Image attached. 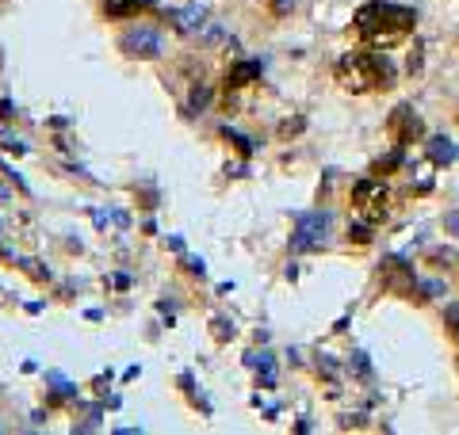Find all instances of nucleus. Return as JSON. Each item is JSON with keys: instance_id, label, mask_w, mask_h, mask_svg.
Returning a JSON list of instances; mask_svg holds the SVG:
<instances>
[{"instance_id": "obj_2", "label": "nucleus", "mask_w": 459, "mask_h": 435, "mask_svg": "<svg viewBox=\"0 0 459 435\" xmlns=\"http://www.w3.org/2000/svg\"><path fill=\"white\" fill-rule=\"evenodd\" d=\"M337 84L344 92H379L395 84V65L387 61V54H371V50H352L337 61Z\"/></svg>"}, {"instance_id": "obj_11", "label": "nucleus", "mask_w": 459, "mask_h": 435, "mask_svg": "<svg viewBox=\"0 0 459 435\" xmlns=\"http://www.w3.org/2000/svg\"><path fill=\"white\" fill-rule=\"evenodd\" d=\"M425 263H429V268H455L459 256H455V249H429Z\"/></svg>"}, {"instance_id": "obj_4", "label": "nucleus", "mask_w": 459, "mask_h": 435, "mask_svg": "<svg viewBox=\"0 0 459 435\" xmlns=\"http://www.w3.org/2000/svg\"><path fill=\"white\" fill-rule=\"evenodd\" d=\"M387 134H390V141L395 145H414V141H421L425 138V122H421V115L409 103H402V107H395L390 111V119H387Z\"/></svg>"}, {"instance_id": "obj_8", "label": "nucleus", "mask_w": 459, "mask_h": 435, "mask_svg": "<svg viewBox=\"0 0 459 435\" xmlns=\"http://www.w3.org/2000/svg\"><path fill=\"white\" fill-rule=\"evenodd\" d=\"M260 77V61H241V65H233V69L226 73V92L230 88H245L249 81H257Z\"/></svg>"}, {"instance_id": "obj_1", "label": "nucleus", "mask_w": 459, "mask_h": 435, "mask_svg": "<svg viewBox=\"0 0 459 435\" xmlns=\"http://www.w3.org/2000/svg\"><path fill=\"white\" fill-rule=\"evenodd\" d=\"M417 16L414 8H402V4H387V0H371V4L360 8L356 16V31L368 46L376 50H390L395 42H402L409 31H414Z\"/></svg>"}, {"instance_id": "obj_9", "label": "nucleus", "mask_w": 459, "mask_h": 435, "mask_svg": "<svg viewBox=\"0 0 459 435\" xmlns=\"http://www.w3.org/2000/svg\"><path fill=\"white\" fill-rule=\"evenodd\" d=\"M429 160H433V165H452V160H455V145L444 134L429 138Z\"/></svg>"}, {"instance_id": "obj_20", "label": "nucleus", "mask_w": 459, "mask_h": 435, "mask_svg": "<svg viewBox=\"0 0 459 435\" xmlns=\"http://www.w3.org/2000/svg\"><path fill=\"white\" fill-rule=\"evenodd\" d=\"M455 122H459V111H455Z\"/></svg>"}, {"instance_id": "obj_12", "label": "nucleus", "mask_w": 459, "mask_h": 435, "mask_svg": "<svg viewBox=\"0 0 459 435\" xmlns=\"http://www.w3.org/2000/svg\"><path fill=\"white\" fill-rule=\"evenodd\" d=\"M398 165H402V145H398L387 160H376V168H371V172H376V176H387V172H395Z\"/></svg>"}, {"instance_id": "obj_3", "label": "nucleus", "mask_w": 459, "mask_h": 435, "mask_svg": "<svg viewBox=\"0 0 459 435\" xmlns=\"http://www.w3.org/2000/svg\"><path fill=\"white\" fill-rule=\"evenodd\" d=\"M387 203H390V195H387V187H383V179L368 176V179H356L352 184V206L368 225L387 222Z\"/></svg>"}, {"instance_id": "obj_19", "label": "nucleus", "mask_w": 459, "mask_h": 435, "mask_svg": "<svg viewBox=\"0 0 459 435\" xmlns=\"http://www.w3.org/2000/svg\"><path fill=\"white\" fill-rule=\"evenodd\" d=\"M287 4H291V0H276V8H279V12H287Z\"/></svg>"}, {"instance_id": "obj_15", "label": "nucleus", "mask_w": 459, "mask_h": 435, "mask_svg": "<svg viewBox=\"0 0 459 435\" xmlns=\"http://www.w3.org/2000/svg\"><path fill=\"white\" fill-rule=\"evenodd\" d=\"M421 294H429V298H440V294H444V282H440V279H429V282H421Z\"/></svg>"}, {"instance_id": "obj_10", "label": "nucleus", "mask_w": 459, "mask_h": 435, "mask_svg": "<svg viewBox=\"0 0 459 435\" xmlns=\"http://www.w3.org/2000/svg\"><path fill=\"white\" fill-rule=\"evenodd\" d=\"M142 8H153V0H108V16H134Z\"/></svg>"}, {"instance_id": "obj_17", "label": "nucleus", "mask_w": 459, "mask_h": 435, "mask_svg": "<svg viewBox=\"0 0 459 435\" xmlns=\"http://www.w3.org/2000/svg\"><path fill=\"white\" fill-rule=\"evenodd\" d=\"M444 230H448V233H455V237H459V210L444 218Z\"/></svg>"}, {"instance_id": "obj_5", "label": "nucleus", "mask_w": 459, "mask_h": 435, "mask_svg": "<svg viewBox=\"0 0 459 435\" xmlns=\"http://www.w3.org/2000/svg\"><path fill=\"white\" fill-rule=\"evenodd\" d=\"M379 282H383V290H390V294H398V298H406V294H414V290H417L414 268H409L406 260H398V256H390V260L379 263Z\"/></svg>"}, {"instance_id": "obj_6", "label": "nucleus", "mask_w": 459, "mask_h": 435, "mask_svg": "<svg viewBox=\"0 0 459 435\" xmlns=\"http://www.w3.org/2000/svg\"><path fill=\"white\" fill-rule=\"evenodd\" d=\"M119 46H123L127 58H157V54H161V39H157L153 31H146V27H138V31H127Z\"/></svg>"}, {"instance_id": "obj_14", "label": "nucleus", "mask_w": 459, "mask_h": 435, "mask_svg": "<svg viewBox=\"0 0 459 435\" xmlns=\"http://www.w3.org/2000/svg\"><path fill=\"white\" fill-rule=\"evenodd\" d=\"M349 241L368 244V241H371V225H356V230H349Z\"/></svg>"}, {"instance_id": "obj_16", "label": "nucleus", "mask_w": 459, "mask_h": 435, "mask_svg": "<svg viewBox=\"0 0 459 435\" xmlns=\"http://www.w3.org/2000/svg\"><path fill=\"white\" fill-rule=\"evenodd\" d=\"M421 50H425V46L414 42V50H409V73H421Z\"/></svg>"}, {"instance_id": "obj_13", "label": "nucleus", "mask_w": 459, "mask_h": 435, "mask_svg": "<svg viewBox=\"0 0 459 435\" xmlns=\"http://www.w3.org/2000/svg\"><path fill=\"white\" fill-rule=\"evenodd\" d=\"M173 20H180V27H184V31H195V27L203 23V12H199V8H188V12L173 16Z\"/></svg>"}, {"instance_id": "obj_18", "label": "nucleus", "mask_w": 459, "mask_h": 435, "mask_svg": "<svg viewBox=\"0 0 459 435\" xmlns=\"http://www.w3.org/2000/svg\"><path fill=\"white\" fill-rule=\"evenodd\" d=\"M226 134H230V130H226ZM230 138H233V145H238V149H241V153H249V149H252V145H249V141H245V138H238V134H230Z\"/></svg>"}, {"instance_id": "obj_7", "label": "nucleus", "mask_w": 459, "mask_h": 435, "mask_svg": "<svg viewBox=\"0 0 459 435\" xmlns=\"http://www.w3.org/2000/svg\"><path fill=\"white\" fill-rule=\"evenodd\" d=\"M325 230H330V214H298L295 249H314L318 237H325Z\"/></svg>"}]
</instances>
